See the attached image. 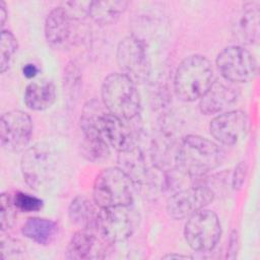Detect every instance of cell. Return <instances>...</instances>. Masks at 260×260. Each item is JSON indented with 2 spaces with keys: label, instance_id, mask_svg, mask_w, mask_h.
I'll return each instance as SVG.
<instances>
[{
  "label": "cell",
  "instance_id": "5",
  "mask_svg": "<svg viewBox=\"0 0 260 260\" xmlns=\"http://www.w3.org/2000/svg\"><path fill=\"white\" fill-rule=\"evenodd\" d=\"M135 183L120 168L103 170L93 183V202L100 207L131 204L134 198Z\"/></svg>",
  "mask_w": 260,
  "mask_h": 260
},
{
  "label": "cell",
  "instance_id": "4",
  "mask_svg": "<svg viewBox=\"0 0 260 260\" xmlns=\"http://www.w3.org/2000/svg\"><path fill=\"white\" fill-rule=\"evenodd\" d=\"M82 112L92 119L102 137L110 147L118 152H123L137 146L135 131L130 126L131 120L119 118L109 111H103L96 101L88 102Z\"/></svg>",
  "mask_w": 260,
  "mask_h": 260
},
{
  "label": "cell",
  "instance_id": "2",
  "mask_svg": "<svg viewBox=\"0 0 260 260\" xmlns=\"http://www.w3.org/2000/svg\"><path fill=\"white\" fill-rule=\"evenodd\" d=\"M102 100L105 108L113 115L135 119L141 110V100L136 83L123 73L108 75L102 84Z\"/></svg>",
  "mask_w": 260,
  "mask_h": 260
},
{
  "label": "cell",
  "instance_id": "24",
  "mask_svg": "<svg viewBox=\"0 0 260 260\" xmlns=\"http://www.w3.org/2000/svg\"><path fill=\"white\" fill-rule=\"evenodd\" d=\"M1 208H0V228L1 232L4 233L11 229L16 218V207L12 200V195L9 193L1 194Z\"/></svg>",
  "mask_w": 260,
  "mask_h": 260
},
{
  "label": "cell",
  "instance_id": "28",
  "mask_svg": "<svg viewBox=\"0 0 260 260\" xmlns=\"http://www.w3.org/2000/svg\"><path fill=\"white\" fill-rule=\"evenodd\" d=\"M229 243L230 244H229V248H228L226 257L230 259H234L236 257L237 250H238V234L236 231L232 232Z\"/></svg>",
  "mask_w": 260,
  "mask_h": 260
},
{
  "label": "cell",
  "instance_id": "15",
  "mask_svg": "<svg viewBox=\"0 0 260 260\" xmlns=\"http://www.w3.org/2000/svg\"><path fill=\"white\" fill-rule=\"evenodd\" d=\"M105 242L92 230L80 229L71 237L68 243L66 258L71 260L103 259L107 254Z\"/></svg>",
  "mask_w": 260,
  "mask_h": 260
},
{
  "label": "cell",
  "instance_id": "22",
  "mask_svg": "<svg viewBox=\"0 0 260 260\" xmlns=\"http://www.w3.org/2000/svg\"><path fill=\"white\" fill-rule=\"evenodd\" d=\"M127 6V1H90L87 16L98 24H111L121 16Z\"/></svg>",
  "mask_w": 260,
  "mask_h": 260
},
{
  "label": "cell",
  "instance_id": "6",
  "mask_svg": "<svg viewBox=\"0 0 260 260\" xmlns=\"http://www.w3.org/2000/svg\"><path fill=\"white\" fill-rule=\"evenodd\" d=\"M139 221V213L131 204L103 207L99 209L95 231L107 243H118L130 238Z\"/></svg>",
  "mask_w": 260,
  "mask_h": 260
},
{
  "label": "cell",
  "instance_id": "14",
  "mask_svg": "<svg viewBox=\"0 0 260 260\" xmlns=\"http://www.w3.org/2000/svg\"><path fill=\"white\" fill-rule=\"evenodd\" d=\"M248 129V117L245 112L236 110L214 117L209 124L212 137L224 145H235L242 140Z\"/></svg>",
  "mask_w": 260,
  "mask_h": 260
},
{
  "label": "cell",
  "instance_id": "19",
  "mask_svg": "<svg viewBox=\"0 0 260 260\" xmlns=\"http://www.w3.org/2000/svg\"><path fill=\"white\" fill-rule=\"evenodd\" d=\"M100 207L86 197L76 196L68 207V216L72 223L80 229L95 230Z\"/></svg>",
  "mask_w": 260,
  "mask_h": 260
},
{
  "label": "cell",
  "instance_id": "25",
  "mask_svg": "<svg viewBox=\"0 0 260 260\" xmlns=\"http://www.w3.org/2000/svg\"><path fill=\"white\" fill-rule=\"evenodd\" d=\"M13 203L17 210L22 212L39 211L43 207V200L24 192H16L12 195Z\"/></svg>",
  "mask_w": 260,
  "mask_h": 260
},
{
  "label": "cell",
  "instance_id": "9",
  "mask_svg": "<svg viewBox=\"0 0 260 260\" xmlns=\"http://www.w3.org/2000/svg\"><path fill=\"white\" fill-rule=\"evenodd\" d=\"M117 63L122 73L133 82L141 83L149 78L151 66L147 49L142 40L128 36L117 47Z\"/></svg>",
  "mask_w": 260,
  "mask_h": 260
},
{
  "label": "cell",
  "instance_id": "3",
  "mask_svg": "<svg viewBox=\"0 0 260 260\" xmlns=\"http://www.w3.org/2000/svg\"><path fill=\"white\" fill-rule=\"evenodd\" d=\"M213 82V69L204 56L191 55L178 66L174 88L177 96L185 102L200 99Z\"/></svg>",
  "mask_w": 260,
  "mask_h": 260
},
{
  "label": "cell",
  "instance_id": "17",
  "mask_svg": "<svg viewBox=\"0 0 260 260\" xmlns=\"http://www.w3.org/2000/svg\"><path fill=\"white\" fill-rule=\"evenodd\" d=\"M259 4L248 2L243 5L234 26L235 37L246 45H254L259 40Z\"/></svg>",
  "mask_w": 260,
  "mask_h": 260
},
{
  "label": "cell",
  "instance_id": "13",
  "mask_svg": "<svg viewBox=\"0 0 260 260\" xmlns=\"http://www.w3.org/2000/svg\"><path fill=\"white\" fill-rule=\"evenodd\" d=\"M79 17L64 6L55 7L45 21V38L54 49H65L73 44L77 36L76 24Z\"/></svg>",
  "mask_w": 260,
  "mask_h": 260
},
{
  "label": "cell",
  "instance_id": "27",
  "mask_svg": "<svg viewBox=\"0 0 260 260\" xmlns=\"http://www.w3.org/2000/svg\"><path fill=\"white\" fill-rule=\"evenodd\" d=\"M246 173H247V166L244 161H241L240 164H238V166L235 168V171H234L233 180H232V187L234 190H239L242 187L245 181Z\"/></svg>",
  "mask_w": 260,
  "mask_h": 260
},
{
  "label": "cell",
  "instance_id": "31",
  "mask_svg": "<svg viewBox=\"0 0 260 260\" xmlns=\"http://www.w3.org/2000/svg\"><path fill=\"white\" fill-rule=\"evenodd\" d=\"M164 259H174V258H184V259H187V258H192L191 256H188V255H181V254H169V255H166L162 257Z\"/></svg>",
  "mask_w": 260,
  "mask_h": 260
},
{
  "label": "cell",
  "instance_id": "21",
  "mask_svg": "<svg viewBox=\"0 0 260 260\" xmlns=\"http://www.w3.org/2000/svg\"><path fill=\"white\" fill-rule=\"evenodd\" d=\"M118 162L120 169L124 171L135 184L146 183L148 180V170L142 151L137 147L119 152Z\"/></svg>",
  "mask_w": 260,
  "mask_h": 260
},
{
  "label": "cell",
  "instance_id": "11",
  "mask_svg": "<svg viewBox=\"0 0 260 260\" xmlns=\"http://www.w3.org/2000/svg\"><path fill=\"white\" fill-rule=\"evenodd\" d=\"M32 134L30 117L20 110L4 113L0 120L1 146L11 152L22 151L28 145Z\"/></svg>",
  "mask_w": 260,
  "mask_h": 260
},
{
  "label": "cell",
  "instance_id": "30",
  "mask_svg": "<svg viewBox=\"0 0 260 260\" xmlns=\"http://www.w3.org/2000/svg\"><path fill=\"white\" fill-rule=\"evenodd\" d=\"M7 18V10L6 5L3 1H0V19H1V26L4 25Z\"/></svg>",
  "mask_w": 260,
  "mask_h": 260
},
{
  "label": "cell",
  "instance_id": "26",
  "mask_svg": "<svg viewBox=\"0 0 260 260\" xmlns=\"http://www.w3.org/2000/svg\"><path fill=\"white\" fill-rule=\"evenodd\" d=\"M1 259H19L23 258L25 248L22 243L12 238H2L1 240Z\"/></svg>",
  "mask_w": 260,
  "mask_h": 260
},
{
  "label": "cell",
  "instance_id": "16",
  "mask_svg": "<svg viewBox=\"0 0 260 260\" xmlns=\"http://www.w3.org/2000/svg\"><path fill=\"white\" fill-rule=\"evenodd\" d=\"M235 86L225 81L215 80L199 99L200 111L205 115H213L231 107L238 99Z\"/></svg>",
  "mask_w": 260,
  "mask_h": 260
},
{
  "label": "cell",
  "instance_id": "12",
  "mask_svg": "<svg viewBox=\"0 0 260 260\" xmlns=\"http://www.w3.org/2000/svg\"><path fill=\"white\" fill-rule=\"evenodd\" d=\"M214 192L203 185L176 192L167 201V212L174 219H184L212 202Z\"/></svg>",
  "mask_w": 260,
  "mask_h": 260
},
{
  "label": "cell",
  "instance_id": "23",
  "mask_svg": "<svg viewBox=\"0 0 260 260\" xmlns=\"http://www.w3.org/2000/svg\"><path fill=\"white\" fill-rule=\"evenodd\" d=\"M1 58H0V68L1 73H4L9 69L11 62L13 60V56L17 50V40L14 35L9 31L3 29L1 31Z\"/></svg>",
  "mask_w": 260,
  "mask_h": 260
},
{
  "label": "cell",
  "instance_id": "1",
  "mask_svg": "<svg viewBox=\"0 0 260 260\" xmlns=\"http://www.w3.org/2000/svg\"><path fill=\"white\" fill-rule=\"evenodd\" d=\"M223 159V151L213 141L187 135L179 142L178 167L191 177H200L216 169Z\"/></svg>",
  "mask_w": 260,
  "mask_h": 260
},
{
  "label": "cell",
  "instance_id": "10",
  "mask_svg": "<svg viewBox=\"0 0 260 260\" xmlns=\"http://www.w3.org/2000/svg\"><path fill=\"white\" fill-rule=\"evenodd\" d=\"M216 66L224 80L234 83L249 82L255 78L258 65L255 57L242 46H229L220 51Z\"/></svg>",
  "mask_w": 260,
  "mask_h": 260
},
{
  "label": "cell",
  "instance_id": "29",
  "mask_svg": "<svg viewBox=\"0 0 260 260\" xmlns=\"http://www.w3.org/2000/svg\"><path fill=\"white\" fill-rule=\"evenodd\" d=\"M22 73L23 75L26 77V78H32L37 75L38 73V68L35 64H31V63H28V64H25L22 68Z\"/></svg>",
  "mask_w": 260,
  "mask_h": 260
},
{
  "label": "cell",
  "instance_id": "8",
  "mask_svg": "<svg viewBox=\"0 0 260 260\" xmlns=\"http://www.w3.org/2000/svg\"><path fill=\"white\" fill-rule=\"evenodd\" d=\"M221 235L217 215L207 209H200L188 217L184 236L189 247L197 252H208L214 249Z\"/></svg>",
  "mask_w": 260,
  "mask_h": 260
},
{
  "label": "cell",
  "instance_id": "7",
  "mask_svg": "<svg viewBox=\"0 0 260 260\" xmlns=\"http://www.w3.org/2000/svg\"><path fill=\"white\" fill-rule=\"evenodd\" d=\"M57 166L56 154L49 144L36 143L25 149L20 168L24 181L35 190H43L52 182Z\"/></svg>",
  "mask_w": 260,
  "mask_h": 260
},
{
  "label": "cell",
  "instance_id": "20",
  "mask_svg": "<svg viewBox=\"0 0 260 260\" xmlns=\"http://www.w3.org/2000/svg\"><path fill=\"white\" fill-rule=\"evenodd\" d=\"M22 235L39 245H50L58 234L57 223L49 218L29 217L21 228Z\"/></svg>",
  "mask_w": 260,
  "mask_h": 260
},
{
  "label": "cell",
  "instance_id": "18",
  "mask_svg": "<svg viewBox=\"0 0 260 260\" xmlns=\"http://www.w3.org/2000/svg\"><path fill=\"white\" fill-rule=\"evenodd\" d=\"M23 101L32 111L49 109L56 101L55 84L49 79H40L30 82L24 89Z\"/></svg>",
  "mask_w": 260,
  "mask_h": 260
}]
</instances>
